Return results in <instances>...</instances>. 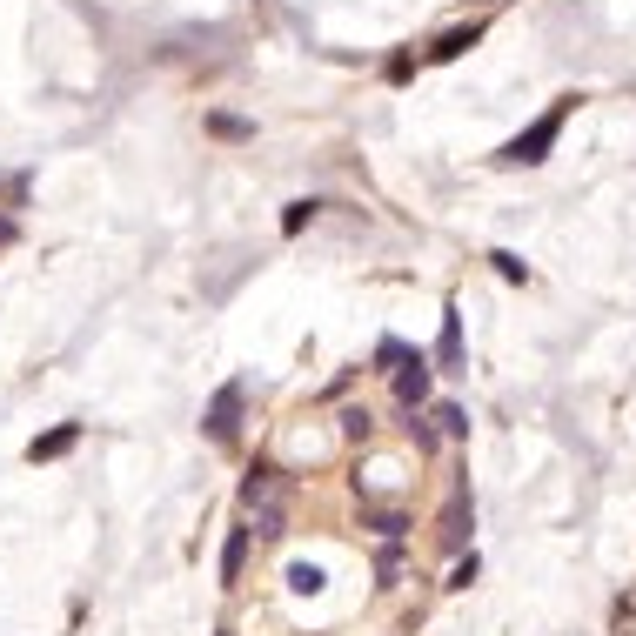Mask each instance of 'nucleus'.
Wrapping results in <instances>:
<instances>
[{
  "instance_id": "nucleus-1",
  "label": "nucleus",
  "mask_w": 636,
  "mask_h": 636,
  "mask_svg": "<svg viewBox=\"0 0 636 636\" xmlns=\"http://www.w3.org/2000/svg\"><path fill=\"white\" fill-rule=\"evenodd\" d=\"M563 114H570V108H549L543 121H536V128H523L503 154H496V161H509V168H529V161H543V154L556 148V134H563Z\"/></svg>"
},
{
  "instance_id": "nucleus-2",
  "label": "nucleus",
  "mask_w": 636,
  "mask_h": 636,
  "mask_svg": "<svg viewBox=\"0 0 636 636\" xmlns=\"http://www.w3.org/2000/svg\"><path fill=\"white\" fill-rule=\"evenodd\" d=\"M395 402H402V409H422V402H429V362H422V355H409V362L395 369Z\"/></svg>"
},
{
  "instance_id": "nucleus-3",
  "label": "nucleus",
  "mask_w": 636,
  "mask_h": 636,
  "mask_svg": "<svg viewBox=\"0 0 636 636\" xmlns=\"http://www.w3.org/2000/svg\"><path fill=\"white\" fill-rule=\"evenodd\" d=\"M242 395H248V382H228V389L215 395V409H208V436H215V442L235 436V409H242Z\"/></svg>"
},
{
  "instance_id": "nucleus-4",
  "label": "nucleus",
  "mask_w": 636,
  "mask_h": 636,
  "mask_svg": "<svg viewBox=\"0 0 636 636\" xmlns=\"http://www.w3.org/2000/svg\"><path fill=\"white\" fill-rule=\"evenodd\" d=\"M74 436H81V422H61V429H54V436H41L27 456H34V462H54V456H67V449H74Z\"/></svg>"
},
{
  "instance_id": "nucleus-5",
  "label": "nucleus",
  "mask_w": 636,
  "mask_h": 636,
  "mask_svg": "<svg viewBox=\"0 0 636 636\" xmlns=\"http://www.w3.org/2000/svg\"><path fill=\"white\" fill-rule=\"evenodd\" d=\"M242 556H248V529H228V543H221V583L242 576Z\"/></svg>"
},
{
  "instance_id": "nucleus-6",
  "label": "nucleus",
  "mask_w": 636,
  "mask_h": 636,
  "mask_svg": "<svg viewBox=\"0 0 636 636\" xmlns=\"http://www.w3.org/2000/svg\"><path fill=\"white\" fill-rule=\"evenodd\" d=\"M436 429H442V436H469V409H456V402H436Z\"/></svg>"
},
{
  "instance_id": "nucleus-7",
  "label": "nucleus",
  "mask_w": 636,
  "mask_h": 636,
  "mask_svg": "<svg viewBox=\"0 0 636 636\" xmlns=\"http://www.w3.org/2000/svg\"><path fill=\"white\" fill-rule=\"evenodd\" d=\"M436 416H409V442H416V449H436Z\"/></svg>"
},
{
  "instance_id": "nucleus-8",
  "label": "nucleus",
  "mask_w": 636,
  "mask_h": 636,
  "mask_svg": "<svg viewBox=\"0 0 636 636\" xmlns=\"http://www.w3.org/2000/svg\"><path fill=\"white\" fill-rule=\"evenodd\" d=\"M489 262H496V275H503V282H523V275H529V268L516 262V255H509V248H496V255H489Z\"/></svg>"
},
{
  "instance_id": "nucleus-9",
  "label": "nucleus",
  "mask_w": 636,
  "mask_h": 636,
  "mask_svg": "<svg viewBox=\"0 0 636 636\" xmlns=\"http://www.w3.org/2000/svg\"><path fill=\"white\" fill-rule=\"evenodd\" d=\"M462 355V329H456V315H449V322H442V362H456Z\"/></svg>"
},
{
  "instance_id": "nucleus-10",
  "label": "nucleus",
  "mask_w": 636,
  "mask_h": 636,
  "mask_svg": "<svg viewBox=\"0 0 636 636\" xmlns=\"http://www.w3.org/2000/svg\"><path fill=\"white\" fill-rule=\"evenodd\" d=\"M375 529H382V536H389V543H395V536L409 529V516H402V509H382V516H375Z\"/></svg>"
},
{
  "instance_id": "nucleus-11",
  "label": "nucleus",
  "mask_w": 636,
  "mask_h": 636,
  "mask_svg": "<svg viewBox=\"0 0 636 636\" xmlns=\"http://www.w3.org/2000/svg\"><path fill=\"white\" fill-rule=\"evenodd\" d=\"M255 523H262V536L275 543V536H282V503H262V516H255Z\"/></svg>"
},
{
  "instance_id": "nucleus-12",
  "label": "nucleus",
  "mask_w": 636,
  "mask_h": 636,
  "mask_svg": "<svg viewBox=\"0 0 636 636\" xmlns=\"http://www.w3.org/2000/svg\"><path fill=\"white\" fill-rule=\"evenodd\" d=\"M462 523H469V503H462V496H456V503L442 509V529H449V536H462Z\"/></svg>"
},
{
  "instance_id": "nucleus-13",
  "label": "nucleus",
  "mask_w": 636,
  "mask_h": 636,
  "mask_svg": "<svg viewBox=\"0 0 636 636\" xmlns=\"http://www.w3.org/2000/svg\"><path fill=\"white\" fill-rule=\"evenodd\" d=\"M342 429H349L355 442H369V409H349V416H342Z\"/></svg>"
},
{
  "instance_id": "nucleus-14",
  "label": "nucleus",
  "mask_w": 636,
  "mask_h": 636,
  "mask_svg": "<svg viewBox=\"0 0 636 636\" xmlns=\"http://www.w3.org/2000/svg\"><path fill=\"white\" fill-rule=\"evenodd\" d=\"M308 215H315V201H295V208H288V215H282V228H288V235H295V228H302Z\"/></svg>"
}]
</instances>
